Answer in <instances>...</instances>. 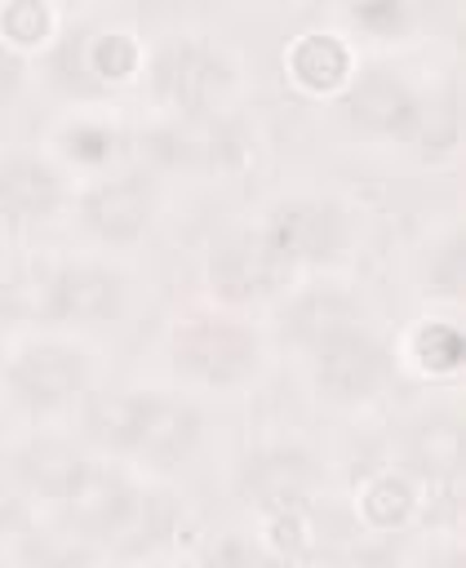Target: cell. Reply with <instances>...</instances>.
I'll return each mask as SVG.
<instances>
[{"instance_id":"26","label":"cell","mask_w":466,"mask_h":568,"mask_svg":"<svg viewBox=\"0 0 466 568\" xmlns=\"http://www.w3.org/2000/svg\"><path fill=\"white\" fill-rule=\"evenodd\" d=\"M297 537H302V528H297V519H275V541L280 546H297Z\"/></svg>"},{"instance_id":"14","label":"cell","mask_w":466,"mask_h":568,"mask_svg":"<svg viewBox=\"0 0 466 568\" xmlns=\"http://www.w3.org/2000/svg\"><path fill=\"white\" fill-rule=\"evenodd\" d=\"M293 75L306 84V89H333L342 84L346 75V49L333 40V36H306L297 49H293Z\"/></svg>"},{"instance_id":"17","label":"cell","mask_w":466,"mask_h":568,"mask_svg":"<svg viewBox=\"0 0 466 568\" xmlns=\"http://www.w3.org/2000/svg\"><path fill=\"white\" fill-rule=\"evenodd\" d=\"M417 355H422V364L426 368H457L462 364V355H466V342H462V333L457 328H448V324H430L422 337H417Z\"/></svg>"},{"instance_id":"24","label":"cell","mask_w":466,"mask_h":568,"mask_svg":"<svg viewBox=\"0 0 466 568\" xmlns=\"http://www.w3.org/2000/svg\"><path fill=\"white\" fill-rule=\"evenodd\" d=\"M355 18L373 31H391L399 22V0H355Z\"/></svg>"},{"instance_id":"15","label":"cell","mask_w":466,"mask_h":568,"mask_svg":"<svg viewBox=\"0 0 466 568\" xmlns=\"http://www.w3.org/2000/svg\"><path fill=\"white\" fill-rule=\"evenodd\" d=\"M351 320H355V311H351V302L346 297H337V293H311V297H302L297 306H293V333L302 337V342H328L333 333H342V328H351Z\"/></svg>"},{"instance_id":"23","label":"cell","mask_w":466,"mask_h":568,"mask_svg":"<svg viewBox=\"0 0 466 568\" xmlns=\"http://www.w3.org/2000/svg\"><path fill=\"white\" fill-rule=\"evenodd\" d=\"M67 151L75 155V160H107V151H111V138L102 133V129H75L71 138H67Z\"/></svg>"},{"instance_id":"5","label":"cell","mask_w":466,"mask_h":568,"mask_svg":"<svg viewBox=\"0 0 466 568\" xmlns=\"http://www.w3.org/2000/svg\"><path fill=\"white\" fill-rule=\"evenodd\" d=\"M195 413L173 399H133V422H129V448H142L160 462L182 457L195 444Z\"/></svg>"},{"instance_id":"4","label":"cell","mask_w":466,"mask_h":568,"mask_svg":"<svg viewBox=\"0 0 466 568\" xmlns=\"http://www.w3.org/2000/svg\"><path fill=\"white\" fill-rule=\"evenodd\" d=\"M280 271H284V257L266 244V235L222 244L213 266H209L217 293H226V297H257L280 280Z\"/></svg>"},{"instance_id":"22","label":"cell","mask_w":466,"mask_h":568,"mask_svg":"<svg viewBox=\"0 0 466 568\" xmlns=\"http://www.w3.org/2000/svg\"><path fill=\"white\" fill-rule=\"evenodd\" d=\"M364 506H368V519L373 524H399L408 515V488L399 479H382V484H373V493H368Z\"/></svg>"},{"instance_id":"25","label":"cell","mask_w":466,"mask_h":568,"mask_svg":"<svg viewBox=\"0 0 466 568\" xmlns=\"http://www.w3.org/2000/svg\"><path fill=\"white\" fill-rule=\"evenodd\" d=\"M457 280H462V253L453 244L448 257H444V266H439V288H457Z\"/></svg>"},{"instance_id":"8","label":"cell","mask_w":466,"mask_h":568,"mask_svg":"<svg viewBox=\"0 0 466 568\" xmlns=\"http://www.w3.org/2000/svg\"><path fill=\"white\" fill-rule=\"evenodd\" d=\"M80 355L67 346H36L13 364V386L27 404H58L80 386Z\"/></svg>"},{"instance_id":"3","label":"cell","mask_w":466,"mask_h":568,"mask_svg":"<svg viewBox=\"0 0 466 568\" xmlns=\"http://www.w3.org/2000/svg\"><path fill=\"white\" fill-rule=\"evenodd\" d=\"M67 510L80 528L89 532H120L133 524L138 515V501L133 493L115 479V475H102V470H80L71 484H67Z\"/></svg>"},{"instance_id":"9","label":"cell","mask_w":466,"mask_h":568,"mask_svg":"<svg viewBox=\"0 0 466 568\" xmlns=\"http://www.w3.org/2000/svg\"><path fill=\"white\" fill-rule=\"evenodd\" d=\"M222 80H226L222 62L209 49H195V44H182L160 62V93L173 106H186V111H200L222 89Z\"/></svg>"},{"instance_id":"16","label":"cell","mask_w":466,"mask_h":568,"mask_svg":"<svg viewBox=\"0 0 466 568\" xmlns=\"http://www.w3.org/2000/svg\"><path fill=\"white\" fill-rule=\"evenodd\" d=\"M80 470H84L80 457H75L71 448H62V444H36V448L27 453V475H31L40 488H49V493H67V484H71Z\"/></svg>"},{"instance_id":"19","label":"cell","mask_w":466,"mask_h":568,"mask_svg":"<svg viewBox=\"0 0 466 568\" xmlns=\"http://www.w3.org/2000/svg\"><path fill=\"white\" fill-rule=\"evenodd\" d=\"M133 62H138V49L129 36H102L93 44V71L107 80H124L133 71Z\"/></svg>"},{"instance_id":"1","label":"cell","mask_w":466,"mask_h":568,"mask_svg":"<svg viewBox=\"0 0 466 568\" xmlns=\"http://www.w3.org/2000/svg\"><path fill=\"white\" fill-rule=\"evenodd\" d=\"M182 364L204 382H231L253 364V337L231 324H195L178 337Z\"/></svg>"},{"instance_id":"20","label":"cell","mask_w":466,"mask_h":568,"mask_svg":"<svg viewBox=\"0 0 466 568\" xmlns=\"http://www.w3.org/2000/svg\"><path fill=\"white\" fill-rule=\"evenodd\" d=\"M93 435L111 444H129V422H133V399H98L93 404Z\"/></svg>"},{"instance_id":"2","label":"cell","mask_w":466,"mask_h":568,"mask_svg":"<svg viewBox=\"0 0 466 568\" xmlns=\"http://www.w3.org/2000/svg\"><path fill=\"white\" fill-rule=\"evenodd\" d=\"M377 377H382V351L359 328H342L328 342H320V382L333 395H342V399L368 395L377 386Z\"/></svg>"},{"instance_id":"27","label":"cell","mask_w":466,"mask_h":568,"mask_svg":"<svg viewBox=\"0 0 466 568\" xmlns=\"http://www.w3.org/2000/svg\"><path fill=\"white\" fill-rule=\"evenodd\" d=\"M13 75H18V71H13V62H9L4 53H0V98H4L9 89H13Z\"/></svg>"},{"instance_id":"13","label":"cell","mask_w":466,"mask_h":568,"mask_svg":"<svg viewBox=\"0 0 466 568\" xmlns=\"http://www.w3.org/2000/svg\"><path fill=\"white\" fill-rule=\"evenodd\" d=\"M58 200V182L36 160H4L0 164V217H40Z\"/></svg>"},{"instance_id":"18","label":"cell","mask_w":466,"mask_h":568,"mask_svg":"<svg viewBox=\"0 0 466 568\" xmlns=\"http://www.w3.org/2000/svg\"><path fill=\"white\" fill-rule=\"evenodd\" d=\"M49 31V13L40 0H13L4 9V36L18 40V44H36L40 36Z\"/></svg>"},{"instance_id":"6","label":"cell","mask_w":466,"mask_h":568,"mask_svg":"<svg viewBox=\"0 0 466 568\" xmlns=\"http://www.w3.org/2000/svg\"><path fill=\"white\" fill-rule=\"evenodd\" d=\"M120 306V284L107 271L93 266H75L62 271L49 288V311L58 320H75V324H93V320H111Z\"/></svg>"},{"instance_id":"21","label":"cell","mask_w":466,"mask_h":568,"mask_svg":"<svg viewBox=\"0 0 466 568\" xmlns=\"http://www.w3.org/2000/svg\"><path fill=\"white\" fill-rule=\"evenodd\" d=\"M422 466H430V470H453L457 466V457H462V439H457V426H426V435H422Z\"/></svg>"},{"instance_id":"11","label":"cell","mask_w":466,"mask_h":568,"mask_svg":"<svg viewBox=\"0 0 466 568\" xmlns=\"http://www.w3.org/2000/svg\"><path fill=\"white\" fill-rule=\"evenodd\" d=\"M146 209H151V195L138 178H120V182H107L89 195V222L111 235V240H129L142 231L146 222Z\"/></svg>"},{"instance_id":"10","label":"cell","mask_w":466,"mask_h":568,"mask_svg":"<svg viewBox=\"0 0 466 568\" xmlns=\"http://www.w3.org/2000/svg\"><path fill=\"white\" fill-rule=\"evenodd\" d=\"M311 466L297 453H266L244 470V493L262 510H288L306 497Z\"/></svg>"},{"instance_id":"7","label":"cell","mask_w":466,"mask_h":568,"mask_svg":"<svg viewBox=\"0 0 466 568\" xmlns=\"http://www.w3.org/2000/svg\"><path fill=\"white\" fill-rule=\"evenodd\" d=\"M266 244L288 262V257H324L337 244V222L324 204H284L271 226Z\"/></svg>"},{"instance_id":"12","label":"cell","mask_w":466,"mask_h":568,"mask_svg":"<svg viewBox=\"0 0 466 568\" xmlns=\"http://www.w3.org/2000/svg\"><path fill=\"white\" fill-rule=\"evenodd\" d=\"M413 98H408V89L399 84V80H391V75H382V71H373V75H364L359 84H355V93H351V115L364 124V129H373V133H395V129H404L408 120H413Z\"/></svg>"},{"instance_id":"28","label":"cell","mask_w":466,"mask_h":568,"mask_svg":"<svg viewBox=\"0 0 466 568\" xmlns=\"http://www.w3.org/2000/svg\"><path fill=\"white\" fill-rule=\"evenodd\" d=\"M4 515H9V506H4V497H0V524H4Z\"/></svg>"}]
</instances>
